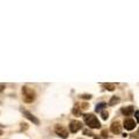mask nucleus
I'll return each mask as SVG.
<instances>
[{"label":"nucleus","mask_w":139,"mask_h":139,"mask_svg":"<svg viewBox=\"0 0 139 139\" xmlns=\"http://www.w3.org/2000/svg\"><path fill=\"white\" fill-rule=\"evenodd\" d=\"M22 96H23V101L26 103H31L35 101V99H36V94H35V92L33 91L31 88H29V87L27 86H23L22 87Z\"/></svg>","instance_id":"2"},{"label":"nucleus","mask_w":139,"mask_h":139,"mask_svg":"<svg viewBox=\"0 0 139 139\" xmlns=\"http://www.w3.org/2000/svg\"><path fill=\"white\" fill-rule=\"evenodd\" d=\"M94 139H100V138H96V137H95V138H94Z\"/></svg>","instance_id":"21"},{"label":"nucleus","mask_w":139,"mask_h":139,"mask_svg":"<svg viewBox=\"0 0 139 139\" xmlns=\"http://www.w3.org/2000/svg\"><path fill=\"white\" fill-rule=\"evenodd\" d=\"M1 135H2V131H1V130H0V136H1Z\"/></svg>","instance_id":"20"},{"label":"nucleus","mask_w":139,"mask_h":139,"mask_svg":"<svg viewBox=\"0 0 139 139\" xmlns=\"http://www.w3.org/2000/svg\"><path fill=\"white\" fill-rule=\"evenodd\" d=\"M54 131H56V133H57V135H58L60 138L66 139V138L68 137L67 130H66L64 126H61V125H56V126H54Z\"/></svg>","instance_id":"3"},{"label":"nucleus","mask_w":139,"mask_h":139,"mask_svg":"<svg viewBox=\"0 0 139 139\" xmlns=\"http://www.w3.org/2000/svg\"><path fill=\"white\" fill-rule=\"evenodd\" d=\"M81 128H82V124H81L79 121H72V122H70V131H71V132H73V133L78 132V131L80 130Z\"/></svg>","instance_id":"4"},{"label":"nucleus","mask_w":139,"mask_h":139,"mask_svg":"<svg viewBox=\"0 0 139 139\" xmlns=\"http://www.w3.org/2000/svg\"><path fill=\"white\" fill-rule=\"evenodd\" d=\"M133 111H135V108H133L132 106H129V107H125V108L122 109V114L125 116H131L133 114Z\"/></svg>","instance_id":"8"},{"label":"nucleus","mask_w":139,"mask_h":139,"mask_svg":"<svg viewBox=\"0 0 139 139\" xmlns=\"http://www.w3.org/2000/svg\"><path fill=\"white\" fill-rule=\"evenodd\" d=\"M120 102V98L118 96H113V98L110 99V101H109V106H115V104H117Z\"/></svg>","instance_id":"10"},{"label":"nucleus","mask_w":139,"mask_h":139,"mask_svg":"<svg viewBox=\"0 0 139 139\" xmlns=\"http://www.w3.org/2000/svg\"><path fill=\"white\" fill-rule=\"evenodd\" d=\"M104 107H107V104L106 103H99V104H96V108H95V110L96 111H101L102 110V109L104 108Z\"/></svg>","instance_id":"11"},{"label":"nucleus","mask_w":139,"mask_h":139,"mask_svg":"<svg viewBox=\"0 0 139 139\" xmlns=\"http://www.w3.org/2000/svg\"><path fill=\"white\" fill-rule=\"evenodd\" d=\"M4 87H5L4 85H0V92H1V91H2V89H4Z\"/></svg>","instance_id":"19"},{"label":"nucleus","mask_w":139,"mask_h":139,"mask_svg":"<svg viewBox=\"0 0 139 139\" xmlns=\"http://www.w3.org/2000/svg\"><path fill=\"white\" fill-rule=\"evenodd\" d=\"M101 117H102V120H108V117H109V114H108V111H102L101 113Z\"/></svg>","instance_id":"13"},{"label":"nucleus","mask_w":139,"mask_h":139,"mask_svg":"<svg viewBox=\"0 0 139 139\" xmlns=\"http://www.w3.org/2000/svg\"><path fill=\"white\" fill-rule=\"evenodd\" d=\"M84 121H85V123L91 129H99V128H101V124H100V122H99L98 117H96V116H94L93 114H86V115H84Z\"/></svg>","instance_id":"1"},{"label":"nucleus","mask_w":139,"mask_h":139,"mask_svg":"<svg viewBox=\"0 0 139 139\" xmlns=\"http://www.w3.org/2000/svg\"><path fill=\"white\" fill-rule=\"evenodd\" d=\"M84 135L89 136V137H93V136H94V133L92 132L91 130H88V129H85V130H84Z\"/></svg>","instance_id":"14"},{"label":"nucleus","mask_w":139,"mask_h":139,"mask_svg":"<svg viewBox=\"0 0 139 139\" xmlns=\"http://www.w3.org/2000/svg\"><path fill=\"white\" fill-rule=\"evenodd\" d=\"M87 108H88V106H87L86 103H84V104H82V107H81V109H87Z\"/></svg>","instance_id":"18"},{"label":"nucleus","mask_w":139,"mask_h":139,"mask_svg":"<svg viewBox=\"0 0 139 139\" xmlns=\"http://www.w3.org/2000/svg\"><path fill=\"white\" fill-rule=\"evenodd\" d=\"M108 137V132H107L106 130H103L102 131V138H107Z\"/></svg>","instance_id":"15"},{"label":"nucleus","mask_w":139,"mask_h":139,"mask_svg":"<svg viewBox=\"0 0 139 139\" xmlns=\"http://www.w3.org/2000/svg\"><path fill=\"white\" fill-rule=\"evenodd\" d=\"M138 135H139V130H138Z\"/></svg>","instance_id":"22"},{"label":"nucleus","mask_w":139,"mask_h":139,"mask_svg":"<svg viewBox=\"0 0 139 139\" xmlns=\"http://www.w3.org/2000/svg\"><path fill=\"white\" fill-rule=\"evenodd\" d=\"M91 98H92V95H82V99H88L89 100Z\"/></svg>","instance_id":"17"},{"label":"nucleus","mask_w":139,"mask_h":139,"mask_svg":"<svg viewBox=\"0 0 139 139\" xmlns=\"http://www.w3.org/2000/svg\"><path fill=\"white\" fill-rule=\"evenodd\" d=\"M72 113H73L74 116H80L81 115V108L78 104H75V106L73 107V109H72Z\"/></svg>","instance_id":"9"},{"label":"nucleus","mask_w":139,"mask_h":139,"mask_svg":"<svg viewBox=\"0 0 139 139\" xmlns=\"http://www.w3.org/2000/svg\"><path fill=\"white\" fill-rule=\"evenodd\" d=\"M136 120H137V122H139V111H136Z\"/></svg>","instance_id":"16"},{"label":"nucleus","mask_w":139,"mask_h":139,"mask_svg":"<svg viewBox=\"0 0 139 139\" xmlns=\"http://www.w3.org/2000/svg\"><path fill=\"white\" fill-rule=\"evenodd\" d=\"M124 128H125V130H133V129L136 128V122L135 120H132V118H126L125 121H124Z\"/></svg>","instance_id":"7"},{"label":"nucleus","mask_w":139,"mask_h":139,"mask_svg":"<svg viewBox=\"0 0 139 139\" xmlns=\"http://www.w3.org/2000/svg\"><path fill=\"white\" fill-rule=\"evenodd\" d=\"M110 130L111 132L114 133V135H120V133L122 132V125L120 122H114L113 124H111L110 126Z\"/></svg>","instance_id":"6"},{"label":"nucleus","mask_w":139,"mask_h":139,"mask_svg":"<svg viewBox=\"0 0 139 139\" xmlns=\"http://www.w3.org/2000/svg\"><path fill=\"white\" fill-rule=\"evenodd\" d=\"M22 113H23V116L27 118V120L33 122V123L36 124V125H38V124H39V120L36 117V116H34L31 113H29V111H27V110H22Z\"/></svg>","instance_id":"5"},{"label":"nucleus","mask_w":139,"mask_h":139,"mask_svg":"<svg viewBox=\"0 0 139 139\" xmlns=\"http://www.w3.org/2000/svg\"><path fill=\"white\" fill-rule=\"evenodd\" d=\"M104 87L110 92H113L114 89H115V85H114V84H104Z\"/></svg>","instance_id":"12"}]
</instances>
